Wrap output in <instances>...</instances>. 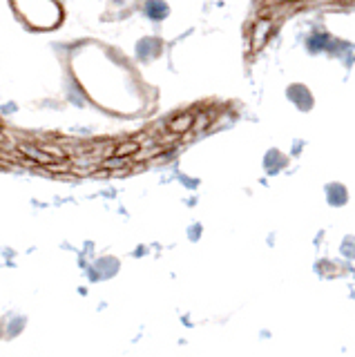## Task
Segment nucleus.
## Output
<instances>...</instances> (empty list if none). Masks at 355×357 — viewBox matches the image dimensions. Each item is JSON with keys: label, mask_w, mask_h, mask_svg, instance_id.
Returning a JSON list of instances; mask_svg holds the SVG:
<instances>
[{"label": "nucleus", "mask_w": 355, "mask_h": 357, "mask_svg": "<svg viewBox=\"0 0 355 357\" xmlns=\"http://www.w3.org/2000/svg\"><path fill=\"white\" fill-rule=\"evenodd\" d=\"M141 150V143L139 141H132V143H123V145H119V148L114 150L116 156H126V154H135Z\"/></svg>", "instance_id": "39448f33"}, {"label": "nucleus", "mask_w": 355, "mask_h": 357, "mask_svg": "<svg viewBox=\"0 0 355 357\" xmlns=\"http://www.w3.org/2000/svg\"><path fill=\"white\" fill-rule=\"evenodd\" d=\"M195 126V116L192 114H181V116H176L174 121H170V132L172 134H183V132H188Z\"/></svg>", "instance_id": "f03ea898"}, {"label": "nucleus", "mask_w": 355, "mask_h": 357, "mask_svg": "<svg viewBox=\"0 0 355 357\" xmlns=\"http://www.w3.org/2000/svg\"><path fill=\"white\" fill-rule=\"evenodd\" d=\"M126 165H130V161L126 159V156H112V159H103V163H101V167H105V170H123Z\"/></svg>", "instance_id": "7ed1b4c3"}, {"label": "nucleus", "mask_w": 355, "mask_h": 357, "mask_svg": "<svg viewBox=\"0 0 355 357\" xmlns=\"http://www.w3.org/2000/svg\"><path fill=\"white\" fill-rule=\"evenodd\" d=\"M146 11H148L150 18H163L168 7H165L163 3H159V0H150V3L146 5Z\"/></svg>", "instance_id": "20e7f679"}, {"label": "nucleus", "mask_w": 355, "mask_h": 357, "mask_svg": "<svg viewBox=\"0 0 355 357\" xmlns=\"http://www.w3.org/2000/svg\"><path fill=\"white\" fill-rule=\"evenodd\" d=\"M0 139H3V132H0Z\"/></svg>", "instance_id": "423d86ee"}, {"label": "nucleus", "mask_w": 355, "mask_h": 357, "mask_svg": "<svg viewBox=\"0 0 355 357\" xmlns=\"http://www.w3.org/2000/svg\"><path fill=\"white\" fill-rule=\"evenodd\" d=\"M20 152L27 154V156H31V159H34L36 163L45 165V167L56 161V156H50V152L40 150V148H31V145H20Z\"/></svg>", "instance_id": "f257e3e1"}]
</instances>
